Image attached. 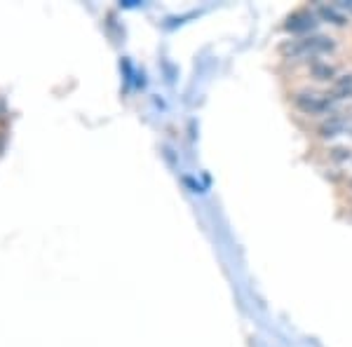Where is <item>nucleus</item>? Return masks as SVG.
I'll return each mask as SVG.
<instances>
[{
	"instance_id": "nucleus-1",
	"label": "nucleus",
	"mask_w": 352,
	"mask_h": 347,
	"mask_svg": "<svg viewBox=\"0 0 352 347\" xmlns=\"http://www.w3.org/2000/svg\"><path fill=\"white\" fill-rule=\"evenodd\" d=\"M338 52V43L331 36L312 33V36H298L280 45V54L292 66H308L315 59H329Z\"/></svg>"
},
{
	"instance_id": "nucleus-2",
	"label": "nucleus",
	"mask_w": 352,
	"mask_h": 347,
	"mask_svg": "<svg viewBox=\"0 0 352 347\" xmlns=\"http://www.w3.org/2000/svg\"><path fill=\"white\" fill-rule=\"evenodd\" d=\"M292 104L300 115H308L317 122L324 120L327 115H331V113H336L340 108V104L327 92V89L312 87V85H305V87L294 89Z\"/></svg>"
},
{
	"instance_id": "nucleus-3",
	"label": "nucleus",
	"mask_w": 352,
	"mask_h": 347,
	"mask_svg": "<svg viewBox=\"0 0 352 347\" xmlns=\"http://www.w3.org/2000/svg\"><path fill=\"white\" fill-rule=\"evenodd\" d=\"M317 26V16L310 12V10H303V12H294L292 16L287 19V28L292 33H300V36H312Z\"/></svg>"
},
{
	"instance_id": "nucleus-4",
	"label": "nucleus",
	"mask_w": 352,
	"mask_h": 347,
	"mask_svg": "<svg viewBox=\"0 0 352 347\" xmlns=\"http://www.w3.org/2000/svg\"><path fill=\"white\" fill-rule=\"evenodd\" d=\"M327 92L331 94L338 104H350L352 101V71H343V76H340Z\"/></svg>"
},
{
	"instance_id": "nucleus-5",
	"label": "nucleus",
	"mask_w": 352,
	"mask_h": 347,
	"mask_svg": "<svg viewBox=\"0 0 352 347\" xmlns=\"http://www.w3.org/2000/svg\"><path fill=\"white\" fill-rule=\"evenodd\" d=\"M329 162H333L340 169L350 167V164H352V146H333V148H329Z\"/></svg>"
},
{
	"instance_id": "nucleus-6",
	"label": "nucleus",
	"mask_w": 352,
	"mask_h": 347,
	"mask_svg": "<svg viewBox=\"0 0 352 347\" xmlns=\"http://www.w3.org/2000/svg\"><path fill=\"white\" fill-rule=\"evenodd\" d=\"M317 14H320L324 21H331V24H336V26L348 24V16L340 12L336 5H317Z\"/></svg>"
},
{
	"instance_id": "nucleus-7",
	"label": "nucleus",
	"mask_w": 352,
	"mask_h": 347,
	"mask_svg": "<svg viewBox=\"0 0 352 347\" xmlns=\"http://www.w3.org/2000/svg\"><path fill=\"white\" fill-rule=\"evenodd\" d=\"M5 146H8V134L0 132V155H3V153H5Z\"/></svg>"
},
{
	"instance_id": "nucleus-8",
	"label": "nucleus",
	"mask_w": 352,
	"mask_h": 347,
	"mask_svg": "<svg viewBox=\"0 0 352 347\" xmlns=\"http://www.w3.org/2000/svg\"><path fill=\"white\" fill-rule=\"evenodd\" d=\"M336 8L340 10V12H352V3H338Z\"/></svg>"
}]
</instances>
